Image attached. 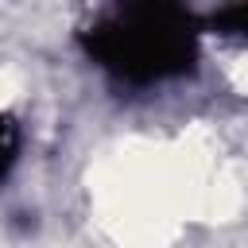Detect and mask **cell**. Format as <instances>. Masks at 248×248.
Instances as JSON below:
<instances>
[{
  "mask_svg": "<svg viewBox=\"0 0 248 248\" xmlns=\"http://www.w3.org/2000/svg\"><path fill=\"white\" fill-rule=\"evenodd\" d=\"M89 58L120 85L151 89L186 78L198 66L202 31L178 8L132 4L97 16L85 31Z\"/></svg>",
  "mask_w": 248,
  "mask_h": 248,
  "instance_id": "cell-1",
  "label": "cell"
},
{
  "mask_svg": "<svg viewBox=\"0 0 248 248\" xmlns=\"http://www.w3.org/2000/svg\"><path fill=\"white\" fill-rule=\"evenodd\" d=\"M19 143H23L19 124H16L8 112H0V182H4L8 170L16 167V159H19Z\"/></svg>",
  "mask_w": 248,
  "mask_h": 248,
  "instance_id": "cell-2",
  "label": "cell"
}]
</instances>
